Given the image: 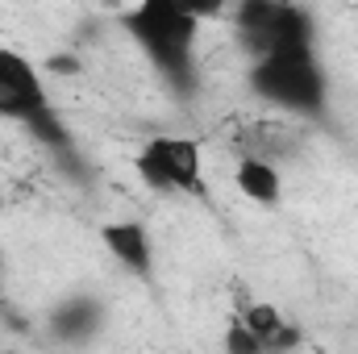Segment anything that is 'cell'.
Segmentation results:
<instances>
[{
	"label": "cell",
	"mask_w": 358,
	"mask_h": 354,
	"mask_svg": "<svg viewBox=\"0 0 358 354\" xmlns=\"http://www.w3.org/2000/svg\"><path fill=\"white\" fill-rule=\"evenodd\" d=\"M125 29L171 84H192V50L200 21L187 13L183 0H138L125 13Z\"/></svg>",
	"instance_id": "cell-1"
},
{
	"label": "cell",
	"mask_w": 358,
	"mask_h": 354,
	"mask_svg": "<svg viewBox=\"0 0 358 354\" xmlns=\"http://www.w3.org/2000/svg\"><path fill=\"white\" fill-rule=\"evenodd\" d=\"M250 88L279 113H296V117H321L329 100V80L313 46L259 55L250 63Z\"/></svg>",
	"instance_id": "cell-2"
},
{
	"label": "cell",
	"mask_w": 358,
	"mask_h": 354,
	"mask_svg": "<svg viewBox=\"0 0 358 354\" xmlns=\"http://www.w3.org/2000/svg\"><path fill=\"white\" fill-rule=\"evenodd\" d=\"M238 29H242L255 59L271 55V50L313 46V17L292 0H242L238 4Z\"/></svg>",
	"instance_id": "cell-3"
},
{
	"label": "cell",
	"mask_w": 358,
	"mask_h": 354,
	"mask_svg": "<svg viewBox=\"0 0 358 354\" xmlns=\"http://www.w3.org/2000/svg\"><path fill=\"white\" fill-rule=\"evenodd\" d=\"M134 167L159 192H200L204 187V155H200V142L192 138H176V134L150 138L138 150Z\"/></svg>",
	"instance_id": "cell-4"
},
{
	"label": "cell",
	"mask_w": 358,
	"mask_h": 354,
	"mask_svg": "<svg viewBox=\"0 0 358 354\" xmlns=\"http://www.w3.org/2000/svg\"><path fill=\"white\" fill-rule=\"evenodd\" d=\"M50 104L42 71L13 46H0V117L8 121H29L34 113H42Z\"/></svg>",
	"instance_id": "cell-5"
},
{
	"label": "cell",
	"mask_w": 358,
	"mask_h": 354,
	"mask_svg": "<svg viewBox=\"0 0 358 354\" xmlns=\"http://www.w3.org/2000/svg\"><path fill=\"white\" fill-rule=\"evenodd\" d=\"M100 238H104L108 255L121 267H129V271H138V275L150 271V234H146L142 221H113V225L100 229Z\"/></svg>",
	"instance_id": "cell-6"
},
{
	"label": "cell",
	"mask_w": 358,
	"mask_h": 354,
	"mask_svg": "<svg viewBox=\"0 0 358 354\" xmlns=\"http://www.w3.org/2000/svg\"><path fill=\"white\" fill-rule=\"evenodd\" d=\"M100 325V304L92 296H71L67 304H59L50 313V330L63 338V342H84L92 330Z\"/></svg>",
	"instance_id": "cell-7"
},
{
	"label": "cell",
	"mask_w": 358,
	"mask_h": 354,
	"mask_svg": "<svg viewBox=\"0 0 358 354\" xmlns=\"http://www.w3.org/2000/svg\"><path fill=\"white\" fill-rule=\"evenodd\" d=\"M238 187H242V196L255 200V204H275L279 192H283V179H279V171H275V163L250 155V159L238 163Z\"/></svg>",
	"instance_id": "cell-8"
},
{
	"label": "cell",
	"mask_w": 358,
	"mask_h": 354,
	"mask_svg": "<svg viewBox=\"0 0 358 354\" xmlns=\"http://www.w3.org/2000/svg\"><path fill=\"white\" fill-rule=\"evenodd\" d=\"M242 325H246L250 334H259V342H263V351H267L271 338H275V334H279L287 321H283V313H279L275 304H263V300H259V304H246V313H242Z\"/></svg>",
	"instance_id": "cell-9"
},
{
	"label": "cell",
	"mask_w": 358,
	"mask_h": 354,
	"mask_svg": "<svg viewBox=\"0 0 358 354\" xmlns=\"http://www.w3.org/2000/svg\"><path fill=\"white\" fill-rule=\"evenodd\" d=\"M25 129H29L38 142L55 146V150H67V142H71V138H67V129H63V121L55 117V108H50V104H46L42 113H34V117L25 121Z\"/></svg>",
	"instance_id": "cell-10"
},
{
	"label": "cell",
	"mask_w": 358,
	"mask_h": 354,
	"mask_svg": "<svg viewBox=\"0 0 358 354\" xmlns=\"http://www.w3.org/2000/svg\"><path fill=\"white\" fill-rule=\"evenodd\" d=\"M225 346H229L234 354H259V351H263L259 334H250V330H246L242 321H234V330L225 334Z\"/></svg>",
	"instance_id": "cell-11"
},
{
	"label": "cell",
	"mask_w": 358,
	"mask_h": 354,
	"mask_svg": "<svg viewBox=\"0 0 358 354\" xmlns=\"http://www.w3.org/2000/svg\"><path fill=\"white\" fill-rule=\"evenodd\" d=\"M183 4H187V13L196 21H213V17H221L229 8V0H183Z\"/></svg>",
	"instance_id": "cell-12"
},
{
	"label": "cell",
	"mask_w": 358,
	"mask_h": 354,
	"mask_svg": "<svg viewBox=\"0 0 358 354\" xmlns=\"http://www.w3.org/2000/svg\"><path fill=\"white\" fill-rule=\"evenodd\" d=\"M0 292H4V275H0Z\"/></svg>",
	"instance_id": "cell-13"
}]
</instances>
